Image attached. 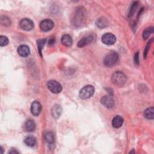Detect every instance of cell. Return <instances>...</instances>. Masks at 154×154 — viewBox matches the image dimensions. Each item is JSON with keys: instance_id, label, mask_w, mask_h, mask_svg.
<instances>
[{"instance_id": "6da1fadb", "label": "cell", "mask_w": 154, "mask_h": 154, "mask_svg": "<svg viewBox=\"0 0 154 154\" xmlns=\"http://www.w3.org/2000/svg\"><path fill=\"white\" fill-rule=\"evenodd\" d=\"M111 81L114 84L117 86H122L126 82V76L122 72L117 71L112 74Z\"/></svg>"}, {"instance_id": "7a4b0ae2", "label": "cell", "mask_w": 154, "mask_h": 154, "mask_svg": "<svg viewBox=\"0 0 154 154\" xmlns=\"http://www.w3.org/2000/svg\"><path fill=\"white\" fill-rule=\"evenodd\" d=\"M119 60V55L117 52L112 51L108 54L103 58V63L107 67H112Z\"/></svg>"}, {"instance_id": "3957f363", "label": "cell", "mask_w": 154, "mask_h": 154, "mask_svg": "<svg viewBox=\"0 0 154 154\" xmlns=\"http://www.w3.org/2000/svg\"><path fill=\"white\" fill-rule=\"evenodd\" d=\"M94 92V88L93 85H87L84 86L79 91V96L82 99H87L91 97Z\"/></svg>"}, {"instance_id": "277c9868", "label": "cell", "mask_w": 154, "mask_h": 154, "mask_svg": "<svg viewBox=\"0 0 154 154\" xmlns=\"http://www.w3.org/2000/svg\"><path fill=\"white\" fill-rule=\"evenodd\" d=\"M48 89L53 93H59L62 90L61 85L55 80H49L47 83Z\"/></svg>"}, {"instance_id": "5b68a950", "label": "cell", "mask_w": 154, "mask_h": 154, "mask_svg": "<svg viewBox=\"0 0 154 154\" xmlns=\"http://www.w3.org/2000/svg\"><path fill=\"white\" fill-rule=\"evenodd\" d=\"M19 26L23 30L30 31L33 29L34 24L32 20H31V19L28 18H24L21 19V20L20 21Z\"/></svg>"}, {"instance_id": "8992f818", "label": "cell", "mask_w": 154, "mask_h": 154, "mask_svg": "<svg viewBox=\"0 0 154 154\" xmlns=\"http://www.w3.org/2000/svg\"><path fill=\"white\" fill-rule=\"evenodd\" d=\"M39 26L42 31L46 32L51 30L53 28L54 23L51 19H45L40 22Z\"/></svg>"}, {"instance_id": "52a82bcc", "label": "cell", "mask_w": 154, "mask_h": 154, "mask_svg": "<svg viewBox=\"0 0 154 154\" xmlns=\"http://www.w3.org/2000/svg\"><path fill=\"white\" fill-rule=\"evenodd\" d=\"M102 42L106 45H113L116 41V36L112 33H105L102 36Z\"/></svg>"}, {"instance_id": "ba28073f", "label": "cell", "mask_w": 154, "mask_h": 154, "mask_svg": "<svg viewBox=\"0 0 154 154\" xmlns=\"http://www.w3.org/2000/svg\"><path fill=\"white\" fill-rule=\"evenodd\" d=\"M100 103L107 108H112L114 105V101L111 95L103 96L100 99Z\"/></svg>"}, {"instance_id": "9c48e42d", "label": "cell", "mask_w": 154, "mask_h": 154, "mask_svg": "<svg viewBox=\"0 0 154 154\" xmlns=\"http://www.w3.org/2000/svg\"><path fill=\"white\" fill-rule=\"evenodd\" d=\"M42 111V105L38 101H34L31 105V112L32 115L37 116L40 114Z\"/></svg>"}, {"instance_id": "30bf717a", "label": "cell", "mask_w": 154, "mask_h": 154, "mask_svg": "<svg viewBox=\"0 0 154 154\" xmlns=\"http://www.w3.org/2000/svg\"><path fill=\"white\" fill-rule=\"evenodd\" d=\"M93 39H94V37L92 35H88L85 36L78 41L77 43V46L79 48H82L84 46H85L86 45L91 43Z\"/></svg>"}, {"instance_id": "8fae6325", "label": "cell", "mask_w": 154, "mask_h": 154, "mask_svg": "<svg viewBox=\"0 0 154 154\" xmlns=\"http://www.w3.org/2000/svg\"><path fill=\"white\" fill-rule=\"evenodd\" d=\"M82 18H83V10L81 8H77L75 16L73 19L74 25L76 26L80 25L82 20Z\"/></svg>"}, {"instance_id": "7c38bea8", "label": "cell", "mask_w": 154, "mask_h": 154, "mask_svg": "<svg viewBox=\"0 0 154 154\" xmlns=\"http://www.w3.org/2000/svg\"><path fill=\"white\" fill-rule=\"evenodd\" d=\"M17 51L18 54L22 57H28L30 53L29 48L25 45H22L19 46L17 48Z\"/></svg>"}, {"instance_id": "4fadbf2b", "label": "cell", "mask_w": 154, "mask_h": 154, "mask_svg": "<svg viewBox=\"0 0 154 154\" xmlns=\"http://www.w3.org/2000/svg\"><path fill=\"white\" fill-rule=\"evenodd\" d=\"M123 123V118L120 116H115L112 120V126L114 128H119L122 126Z\"/></svg>"}, {"instance_id": "5bb4252c", "label": "cell", "mask_w": 154, "mask_h": 154, "mask_svg": "<svg viewBox=\"0 0 154 154\" xmlns=\"http://www.w3.org/2000/svg\"><path fill=\"white\" fill-rule=\"evenodd\" d=\"M108 19L104 17H99L96 21V25L99 28H106L108 25Z\"/></svg>"}, {"instance_id": "9a60e30c", "label": "cell", "mask_w": 154, "mask_h": 154, "mask_svg": "<svg viewBox=\"0 0 154 154\" xmlns=\"http://www.w3.org/2000/svg\"><path fill=\"white\" fill-rule=\"evenodd\" d=\"M61 112H62V109L60 105H55L52 108L51 114L52 117L55 119H58L60 116Z\"/></svg>"}, {"instance_id": "2e32d148", "label": "cell", "mask_w": 154, "mask_h": 154, "mask_svg": "<svg viewBox=\"0 0 154 154\" xmlns=\"http://www.w3.org/2000/svg\"><path fill=\"white\" fill-rule=\"evenodd\" d=\"M61 42L64 46L66 47H69L72 45L73 41L70 35L68 34H64L61 37Z\"/></svg>"}, {"instance_id": "e0dca14e", "label": "cell", "mask_w": 154, "mask_h": 154, "mask_svg": "<svg viewBox=\"0 0 154 154\" xmlns=\"http://www.w3.org/2000/svg\"><path fill=\"white\" fill-rule=\"evenodd\" d=\"M25 129L27 132H32L35 129V123L32 120H28L26 121L24 125Z\"/></svg>"}, {"instance_id": "ac0fdd59", "label": "cell", "mask_w": 154, "mask_h": 154, "mask_svg": "<svg viewBox=\"0 0 154 154\" xmlns=\"http://www.w3.org/2000/svg\"><path fill=\"white\" fill-rule=\"evenodd\" d=\"M45 141L49 144H52L54 143L55 137L54 134L51 131H47L44 134Z\"/></svg>"}, {"instance_id": "d6986e66", "label": "cell", "mask_w": 154, "mask_h": 154, "mask_svg": "<svg viewBox=\"0 0 154 154\" xmlns=\"http://www.w3.org/2000/svg\"><path fill=\"white\" fill-rule=\"evenodd\" d=\"M36 139L32 136H28L24 140L25 144L29 147H34L36 144Z\"/></svg>"}, {"instance_id": "ffe728a7", "label": "cell", "mask_w": 154, "mask_h": 154, "mask_svg": "<svg viewBox=\"0 0 154 154\" xmlns=\"http://www.w3.org/2000/svg\"><path fill=\"white\" fill-rule=\"evenodd\" d=\"M144 117L147 119L152 120L154 117V109L153 107H149L144 110Z\"/></svg>"}, {"instance_id": "44dd1931", "label": "cell", "mask_w": 154, "mask_h": 154, "mask_svg": "<svg viewBox=\"0 0 154 154\" xmlns=\"http://www.w3.org/2000/svg\"><path fill=\"white\" fill-rule=\"evenodd\" d=\"M46 38H40V39L37 40V41L38 51V53L40 54L41 57L42 56V49L43 48V47L45 46V44L46 43Z\"/></svg>"}, {"instance_id": "7402d4cb", "label": "cell", "mask_w": 154, "mask_h": 154, "mask_svg": "<svg viewBox=\"0 0 154 154\" xmlns=\"http://www.w3.org/2000/svg\"><path fill=\"white\" fill-rule=\"evenodd\" d=\"M153 27L150 26V27H148L147 28H146L143 31V38L144 40L147 39L149 35L153 32Z\"/></svg>"}, {"instance_id": "603a6c76", "label": "cell", "mask_w": 154, "mask_h": 154, "mask_svg": "<svg viewBox=\"0 0 154 154\" xmlns=\"http://www.w3.org/2000/svg\"><path fill=\"white\" fill-rule=\"evenodd\" d=\"M11 20L9 17L4 16L1 17V23L2 25L5 26H8L11 25Z\"/></svg>"}, {"instance_id": "cb8c5ba5", "label": "cell", "mask_w": 154, "mask_h": 154, "mask_svg": "<svg viewBox=\"0 0 154 154\" xmlns=\"http://www.w3.org/2000/svg\"><path fill=\"white\" fill-rule=\"evenodd\" d=\"M137 6H138V2H137V1L134 2L132 4V5H131V8H130V10H129V14H128V17H132V16H133V14H134V13H135L136 9H137Z\"/></svg>"}, {"instance_id": "d4e9b609", "label": "cell", "mask_w": 154, "mask_h": 154, "mask_svg": "<svg viewBox=\"0 0 154 154\" xmlns=\"http://www.w3.org/2000/svg\"><path fill=\"white\" fill-rule=\"evenodd\" d=\"M153 38H151V39L148 42V43H147V45H146V48H144V54H143V55H144V58H146V57H147V53H148V52H149V50L150 46V45H151L152 43L153 42Z\"/></svg>"}, {"instance_id": "484cf974", "label": "cell", "mask_w": 154, "mask_h": 154, "mask_svg": "<svg viewBox=\"0 0 154 154\" xmlns=\"http://www.w3.org/2000/svg\"><path fill=\"white\" fill-rule=\"evenodd\" d=\"M8 43V39L6 36L1 35L0 36V45L1 46H5Z\"/></svg>"}, {"instance_id": "4316f807", "label": "cell", "mask_w": 154, "mask_h": 154, "mask_svg": "<svg viewBox=\"0 0 154 154\" xmlns=\"http://www.w3.org/2000/svg\"><path fill=\"white\" fill-rule=\"evenodd\" d=\"M134 62L136 64H139L140 63V60H139V52H137L135 54V55H134Z\"/></svg>"}, {"instance_id": "83f0119b", "label": "cell", "mask_w": 154, "mask_h": 154, "mask_svg": "<svg viewBox=\"0 0 154 154\" xmlns=\"http://www.w3.org/2000/svg\"><path fill=\"white\" fill-rule=\"evenodd\" d=\"M54 42H55V38L54 37H52L49 38V40H48V44L49 45H53L54 43Z\"/></svg>"}, {"instance_id": "f1b7e54d", "label": "cell", "mask_w": 154, "mask_h": 154, "mask_svg": "<svg viewBox=\"0 0 154 154\" xmlns=\"http://www.w3.org/2000/svg\"><path fill=\"white\" fill-rule=\"evenodd\" d=\"M8 153H19V152L15 149H12L8 152Z\"/></svg>"}, {"instance_id": "f546056e", "label": "cell", "mask_w": 154, "mask_h": 154, "mask_svg": "<svg viewBox=\"0 0 154 154\" xmlns=\"http://www.w3.org/2000/svg\"><path fill=\"white\" fill-rule=\"evenodd\" d=\"M1 150H2V153H3V148L2 146H1Z\"/></svg>"}, {"instance_id": "4dcf8cb0", "label": "cell", "mask_w": 154, "mask_h": 154, "mask_svg": "<svg viewBox=\"0 0 154 154\" xmlns=\"http://www.w3.org/2000/svg\"><path fill=\"white\" fill-rule=\"evenodd\" d=\"M129 153H135V151H131V152H130Z\"/></svg>"}]
</instances>
